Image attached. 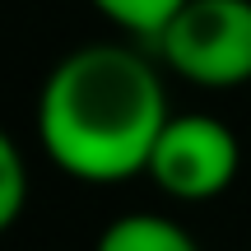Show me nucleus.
I'll use <instances>...</instances> for the list:
<instances>
[{
  "label": "nucleus",
  "instance_id": "obj_1",
  "mask_svg": "<svg viewBox=\"0 0 251 251\" xmlns=\"http://www.w3.org/2000/svg\"><path fill=\"white\" fill-rule=\"evenodd\" d=\"M163 126L168 93L158 70L140 51L112 42L70 51L37 98L47 158L79 181H126L144 172Z\"/></svg>",
  "mask_w": 251,
  "mask_h": 251
},
{
  "label": "nucleus",
  "instance_id": "obj_2",
  "mask_svg": "<svg viewBox=\"0 0 251 251\" xmlns=\"http://www.w3.org/2000/svg\"><path fill=\"white\" fill-rule=\"evenodd\" d=\"M158 51L181 79L233 89L251 79V0H186L158 33Z\"/></svg>",
  "mask_w": 251,
  "mask_h": 251
},
{
  "label": "nucleus",
  "instance_id": "obj_3",
  "mask_svg": "<svg viewBox=\"0 0 251 251\" xmlns=\"http://www.w3.org/2000/svg\"><path fill=\"white\" fill-rule=\"evenodd\" d=\"M153 186L168 191L177 200H209L219 191H228V181L237 177V135L214 117H168L158 144L149 153Z\"/></svg>",
  "mask_w": 251,
  "mask_h": 251
},
{
  "label": "nucleus",
  "instance_id": "obj_4",
  "mask_svg": "<svg viewBox=\"0 0 251 251\" xmlns=\"http://www.w3.org/2000/svg\"><path fill=\"white\" fill-rule=\"evenodd\" d=\"M98 251H200L186 228L163 214H121L102 228Z\"/></svg>",
  "mask_w": 251,
  "mask_h": 251
},
{
  "label": "nucleus",
  "instance_id": "obj_5",
  "mask_svg": "<svg viewBox=\"0 0 251 251\" xmlns=\"http://www.w3.org/2000/svg\"><path fill=\"white\" fill-rule=\"evenodd\" d=\"M93 5H98L112 24H121V28H130V33L158 42V33L177 19V9L186 5V0H93Z\"/></svg>",
  "mask_w": 251,
  "mask_h": 251
},
{
  "label": "nucleus",
  "instance_id": "obj_6",
  "mask_svg": "<svg viewBox=\"0 0 251 251\" xmlns=\"http://www.w3.org/2000/svg\"><path fill=\"white\" fill-rule=\"evenodd\" d=\"M24 200H28V168H24V153L19 144L0 130V233L24 214Z\"/></svg>",
  "mask_w": 251,
  "mask_h": 251
}]
</instances>
